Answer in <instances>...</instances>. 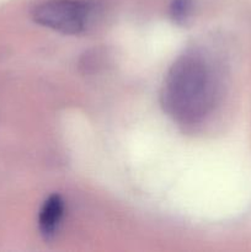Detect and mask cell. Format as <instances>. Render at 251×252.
I'll return each instance as SVG.
<instances>
[{"label":"cell","instance_id":"obj_2","mask_svg":"<svg viewBox=\"0 0 251 252\" xmlns=\"http://www.w3.org/2000/svg\"><path fill=\"white\" fill-rule=\"evenodd\" d=\"M90 10L78 0H48L37 5L32 19L37 24L65 34H78L85 30Z\"/></svg>","mask_w":251,"mask_h":252},{"label":"cell","instance_id":"obj_4","mask_svg":"<svg viewBox=\"0 0 251 252\" xmlns=\"http://www.w3.org/2000/svg\"><path fill=\"white\" fill-rule=\"evenodd\" d=\"M192 0H172L171 1V16L176 22L181 24L187 19L191 10Z\"/></svg>","mask_w":251,"mask_h":252},{"label":"cell","instance_id":"obj_3","mask_svg":"<svg viewBox=\"0 0 251 252\" xmlns=\"http://www.w3.org/2000/svg\"><path fill=\"white\" fill-rule=\"evenodd\" d=\"M64 213V202L61 196L53 194L46 199L38 216V228L44 239L56 235Z\"/></svg>","mask_w":251,"mask_h":252},{"label":"cell","instance_id":"obj_1","mask_svg":"<svg viewBox=\"0 0 251 252\" xmlns=\"http://www.w3.org/2000/svg\"><path fill=\"white\" fill-rule=\"evenodd\" d=\"M214 100L216 83L207 64L193 56L177 59L162 85L165 112L181 125H194L211 112Z\"/></svg>","mask_w":251,"mask_h":252}]
</instances>
